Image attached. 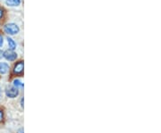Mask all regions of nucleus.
Here are the masks:
<instances>
[{"mask_svg":"<svg viewBox=\"0 0 161 133\" xmlns=\"http://www.w3.org/2000/svg\"><path fill=\"white\" fill-rule=\"evenodd\" d=\"M4 30L9 35H15L20 31V29L15 23H8L4 27Z\"/></svg>","mask_w":161,"mask_h":133,"instance_id":"1","label":"nucleus"},{"mask_svg":"<svg viewBox=\"0 0 161 133\" xmlns=\"http://www.w3.org/2000/svg\"><path fill=\"white\" fill-rule=\"evenodd\" d=\"M19 94V91H18V89H16L15 87L14 86H9L6 89V95L7 98H16Z\"/></svg>","mask_w":161,"mask_h":133,"instance_id":"2","label":"nucleus"},{"mask_svg":"<svg viewBox=\"0 0 161 133\" xmlns=\"http://www.w3.org/2000/svg\"><path fill=\"white\" fill-rule=\"evenodd\" d=\"M3 57H5L7 61H14L17 58V54L15 53L14 50H6L3 54Z\"/></svg>","mask_w":161,"mask_h":133,"instance_id":"3","label":"nucleus"},{"mask_svg":"<svg viewBox=\"0 0 161 133\" xmlns=\"http://www.w3.org/2000/svg\"><path fill=\"white\" fill-rule=\"evenodd\" d=\"M23 67H24V64L23 62H17L15 65H14V72L16 73V74H20L23 71Z\"/></svg>","mask_w":161,"mask_h":133,"instance_id":"4","label":"nucleus"},{"mask_svg":"<svg viewBox=\"0 0 161 133\" xmlns=\"http://www.w3.org/2000/svg\"><path fill=\"white\" fill-rule=\"evenodd\" d=\"M9 71V65L6 62H0V74H6Z\"/></svg>","mask_w":161,"mask_h":133,"instance_id":"5","label":"nucleus"},{"mask_svg":"<svg viewBox=\"0 0 161 133\" xmlns=\"http://www.w3.org/2000/svg\"><path fill=\"white\" fill-rule=\"evenodd\" d=\"M6 3L9 6H17L21 4V0H6Z\"/></svg>","mask_w":161,"mask_h":133,"instance_id":"6","label":"nucleus"},{"mask_svg":"<svg viewBox=\"0 0 161 133\" xmlns=\"http://www.w3.org/2000/svg\"><path fill=\"white\" fill-rule=\"evenodd\" d=\"M7 42H8L9 48L11 50H14L16 48V43H15V41L12 38H9V37L7 38Z\"/></svg>","mask_w":161,"mask_h":133,"instance_id":"7","label":"nucleus"},{"mask_svg":"<svg viewBox=\"0 0 161 133\" xmlns=\"http://www.w3.org/2000/svg\"><path fill=\"white\" fill-rule=\"evenodd\" d=\"M14 87H15L16 89H18V88H23V83L20 80H14Z\"/></svg>","mask_w":161,"mask_h":133,"instance_id":"8","label":"nucleus"},{"mask_svg":"<svg viewBox=\"0 0 161 133\" xmlns=\"http://www.w3.org/2000/svg\"><path fill=\"white\" fill-rule=\"evenodd\" d=\"M3 43H4V38H3V36L0 34V46H3Z\"/></svg>","mask_w":161,"mask_h":133,"instance_id":"9","label":"nucleus"},{"mask_svg":"<svg viewBox=\"0 0 161 133\" xmlns=\"http://www.w3.org/2000/svg\"><path fill=\"white\" fill-rule=\"evenodd\" d=\"M3 112H2V111H1V110H0V122H2V121H3Z\"/></svg>","mask_w":161,"mask_h":133,"instance_id":"10","label":"nucleus"},{"mask_svg":"<svg viewBox=\"0 0 161 133\" xmlns=\"http://www.w3.org/2000/svg\"><path fill=\"white\" fill-rule=\"evenodd\" d=\"M3 14H4V12H3V9L0 7V18L3 17Z\"/></svg>","mask_w":161,"mask_h":133,"instance_id":"11","label":"nucleus"},{"mask_svg":"<svg viewBox=\"0 0 161 133\" xmlns=\"http://www.w3.org/2000/svg\"><path fill=\"white\" fill-rule=\"evenodd\" d=\"M3 54H4V52H3V51H2V50L0 49V59H1L2 57H3Z\"/></svg>","mask_w":161,"mask_h":133,"instance_id":"12","label":"nucleus"},{"mask_svg":"<svg viewBox=\"0 0 161 133\" xmlns=\"http://www.w3.org/2000/svg\"><path fill=\"white\" fill-rule=\"evenodd\" d=\"M21 106L22 107H23V98H22V100H21Z\"/></svg>","mask_w":161,"mask_h":133,"instance_id":"13","label":"nucleus"},{"mask_svg":"<svg viewBox=\"0 0 161 133\" xmlns=\"http://www.w3.org/2000/svg\"><path fill=\"white\" fill-rule=\"evenodd\" d=\"M18 133H23V129H20L19 131H18Z\"/></svg>","mask_w":161,"mask_h":133,"instance_id":"14","label":"nucleus"},{"mask_svg":"<svg viewBox=\"0 0 161 133\" xmlns=\"http://www.w3.org/2000/svg\"><path fill=\"white\" fill-rule=\"evenodd\" d=\"M2 98V90H1V87H0V99Z\"/></svg>","mask_w":161,"mask_h":133,"instance_id":"15","label":"nucleus"}]
</instances>
